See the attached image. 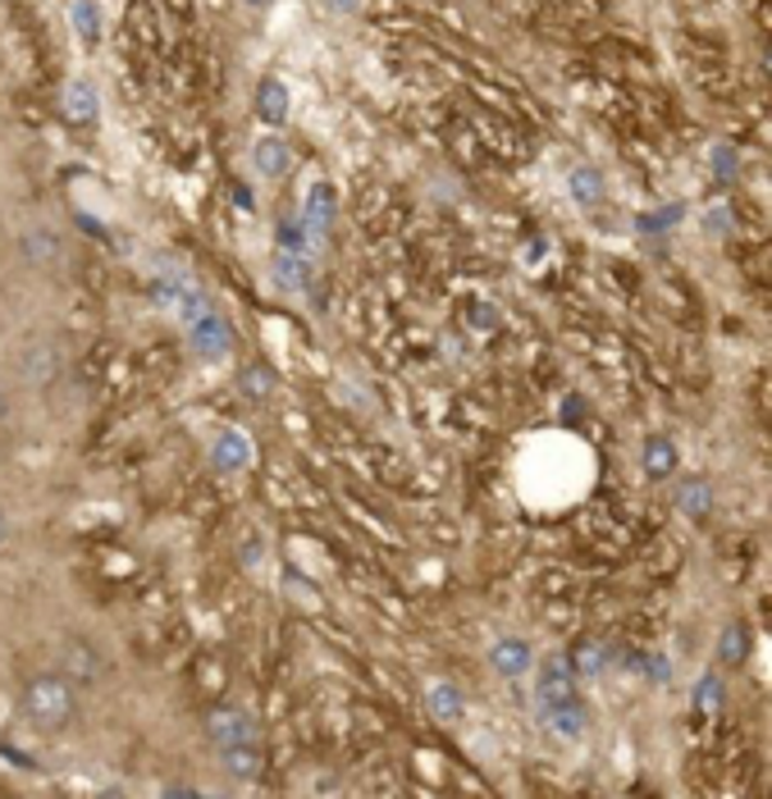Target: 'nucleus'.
I'll list each match as a JSON object with an SVG mask.
<instances>
[{
    "label": "nucleus",
    "mask_w": 772,
    "mask_h": 799,
    "mask_svg": "<svg viewBox=\"0 0 772 799\" xmlns=\"http://www.w3.org/2000/svg\"><path fill=\"white\" fill-rule=\"evenodd\" d=\"M220 763L233 782H256L266 772V754H261V740H247V745H229L220 749Z\"/></svg>",
    "instance_id": "7"
},
{
    "label": "nucleus",
    "mask_w": 772,
    "mask_h": 799,
    "mask_svg": "<svg viewBox=\"0 0 772 799\" xmlns=\"http://www.w3.org/2000/svg\"><path fill=\"white\" fill-rule=\"evenodd\" d=\"M307 210H311V229H316V238H320L324 224H330V193H324V187H316L311 201H307Z\"/></svg>",
    "instance_id": "16"
},
{
    "label": "nucleus",
    "mask_w": 772,
    "mask_h": 799,
    "mask_svg": "<svg viewBox=\"0 0 772 799\" xmlns=\"http://www.w3.org/2000/svg\"><path fill=\"white\" fill-rule=\"evenodd\" d=\"M682 507H686V516H704L709 512V484H686L682 489Z\"/></svg>",
    "instance_id": "17"
},
{
    "label": "nucleus",
    "mask_w": 772,
    "mask_h": 799,
    "mask_svg": "<svg viewBox=\"0 0 772 799\" xmlns=\"http://www.w3.org/2000/svg\"><path fill=\"white\" fill-rule=\"evenodd\" d=\"M284 164H289V147L279 137H261L256 143V170L261 174H284Z\"/></svg>",
    "instance_id": "12"
},
{
    "label": "nucleus",
    "mask_w": 772,
    "mask_h": 799,
    "mask_svg": "<svg viewBox=\"0 0 772 799\" xmlns=\"http://www.w3.org/2000/svg\"><path fill=\"white\" fill-rule=\"evenodd\" d=\"M489 667H494L503 680L530 676V672H535V649H530V640H522V636L494 640V649H489Z\"/></svg>",
    "instance_id": "6"
},
{
    "label": "nucleus",
    "mask_w": 772,
    "mask_h": 799,
    "mask_svg": "<svg viewBox=\"0 0 772 799\" xmlns=\"http://www.w3.org/2000/svg\"><path fill=\"white\" fill-rule=\"evenodd\" d=\"M60 676L69 680V686H97V680L106 676L101 649L91 644V640H83V636L64 640V644H60Z\"/></svg>",
    "instance_id": "2"
},
{
    "label": "nucleus",
    "mask_w": 772,
    "mask_h": 799,
    "mask_svg": "<svg viewBox=\"0 0 772 799\" xmlns=\"http://www.w3.org/2000/svg\"><path fill=\"white\" fill-rule=\"evenodd\" d=\"M216 466H224V471H238V466H247V439L238 430H224L220 443H216Z\"/></svg>",
    "instance_id": "11"
},
{
    "label": "nucleus",
    "mask_w": 772,
    "mask_h": 799,
    "mask_svg": "<svg viewBox=\"0 0 772 799\" xmlns=\"http://www.w3.org/2000/svg\"><path fill=\"white\" fill-rule=\"evenodd\" d=\"M426 703H430V713L439 717V722H462V690L453 686V680H430V690H426Z\"/></svg>",
    "instance_id": "10"
},
{
    "label": "nucleus",
    "mask_w": 772,
    "mask_h": 799,
    "mask_svg": "<svg viewBox=\"0 0 772 799\" xmlns=\"http://www.w3.org/2000/svg\"><path fill=\"white\" fill-rule=\"evenodd\" d=\"M572 193H576V201H580V206H590V201H599V197H603V179H599L595 170H585V164H580V170H572Z\"/></svg>",
    "instance_id": "14"
},
{
    "label": "nucleus",
    "mask_w": 772,
    "mask_h": 799,
    "mask_svg": "<svg viewBox=\"0 0 772 799\" xmlns=\"http://www.w3.org/2000/svg\"><path fill=\"white\" fill-rule=\"evenodd\" d=\"M23 717H28L37 732H64L74 722V686L56 672L46 676H33L23 686Z\"/></svg>",
    "instance_id": "1"
},
{
    "label": "nucleus",
    "mask_w": 772,
    "mask_h": 799,
    "mask_svg": "<svg viewBox=\"0 0 772 799\" xmlns=\"http://www.w3.org/2000/svg\"><path fill=\"white\" fill-rule=\"evenodd\" d=\"M69 114H74V120H91V91L87 87H69Z\"/></svg>",
    "instance_id": "19"
},
{
    "label": "nucleus",
    "mask_w": 772,
    "mask_h": 799,
    "mask_svg": "<svg viewBox=\"0 0 772 799\" xmlns=\"http://www.w3.org/2000/svg\"><path fill=\"white\" fill-rule=\"evenodd\" d=\"M659 466H663V471L672 466V448H667V443H653V448H649V471L653 476H659Z\"/></svg>",
    "instance_id": "20"
},
{
    "label": "nucleus",
    "mask_w": 772,
    "mask_h": 799,
    "mask_svg": "<svg viewBox=\"0 0 772 799\" xmlns=\"http://www.w3.org/2000/svg\"><path fill=\"white\" fill-rule=\"evenodd\" d=\"M23 251H28L33 266H56L60 261V238L56 233H28V238H23Z\"/></svg>",
    "instance_id": "13"
},
{
    "label": "nucleus",
    "mask_w": 772,
    "mask_h": 799,
    "mask_svg": "<svg viewBox=\"0 0 772 799\" xmlns=\"http://www.w3.org/2000/svg\"><path fill=\"white\" fill-rule=\"evenodd\" d=\"M206 740L216 745V749L261 740V722H256L247 709H233V703H224V709H216V713L206 717Z\"/></svg>",
    "instance_id": "3"
},
{
    "label": "nucleus",
    "mask_w": 772,
    "mask_h": 799,
    "mask_svg": "<svg viewBox=\"0 0 772 799\" xmlns=\"http://www.w3.org/2000/svg\"><path fill=\"white\" fill-rule=\"evenodd\" d=\"M740 653H745V630H727V636H722V663H740Z\"/></svg>",
    "instance_id": "18"
},
{
    "label": "nucleus",
    "mask_w": 772,
    "mask_h": 799,
    "mask_svg": "<svg viewBox=\"0 0 772 799\" xmlns=\"http://www.w3.org/2000/svg\"><path fill=\"white\" fill-rule=\"evenodd\" d=\"M266 101H270V110H266L270 120H284V91H279L274 83H266Z\"/></svg>",
    "instance_id": "21"
},
{
    "label": "nucleus",
    "mask_w": 772,
    "mask_h": 799,
    "mask_svg": "<svg viewBox=\"0 0 772 799\" xmlns=\"http://www.w3.org/2000/svg\"><path fill=\"white\" fill-rule=\"evenodd\" d=\"M0 420H5V393H0Z\"/></svg>",
    "instance_id": "22"
},
{
    "label": "nucleus",
    "mask_w": 772,
    "mask_h": 799,
    "mask_svg": "<svg viewBox=\"0 0 772 799\" xmlns=\"http://www.w3.org/2000/svg\"><path fill=\"white\" fill-rule=\"evenodd\" d=\"M60 370H64V357H60V347L56 343H28L19 352V374H23V384L28 389H51L56 380H60Z\"/></svg>",
    "instance_id": "4"
},
{
    "label": "nucleus",
    "mask_w": 772,
    "mask_h": 799,
    "mask_svg": "<svg viewBox=\"0 0 772 799\" xmlns=\"http://www.w3.org/2000/svg\"><path fill=\"white\" fill-rule=\"evenodd\" d=\"M229 324L224 320H216V316H201V320H193V352H201V357H210V361H220L224 352H229Z\"/></svg>",
    "instance_id": "9"
},
{
    "label": "nucleus",
    "mask_w": 772,
    "mask_h": 799,
    "mask_svg": "<svg viewBox=\"0 0 772 799\" xmlns=\"http://www.w3.org/2000/svg\"><path fill=\"white\" fill-rule=\"evenodd\" d=\"M238 384H243V393H247V397H256V403H261V397H270V393H274V374H270V370H261V366H247Z\"/></svg>",
    "instance_id": "15"
},
{
    "label": "nucleus",
    "mask_w": 772,
    "mask_h": 799,
    "mask_svg": "<svg viewBox=\"0 0 772 799\" xmlns=\"http://www.w3.org/2000/svg\"><path fill=\"white\" fill-rule=\"evenodd\" d=\"M540 722L549 726L553 736H563V740H580L585 732H590V709H585L580 699H572V703H557V709H544V713H540Z\"/></svg>",
    "instance_id": "8"
},
{
    "label": "nucleus",
    "mask_w": 772,
    "mask_h": 799,
    "mask_svg": "<svg viewBox=\"0 0 772 799\" xmlns=\"http://www.w3.org/2000/svg\"><path fill=\"white\" fill-rule=\"evenodd\" d=\"M580 699L576 694V680H572V667L563 663V657H549V663H540V686H535V703L544 709H557V703H572Z\"/></svg>",
    "instance_id": "5"
}]
</instances>
